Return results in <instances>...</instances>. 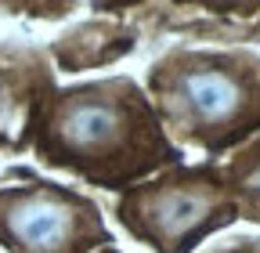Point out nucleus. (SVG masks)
<instances>
[{
    "mask_svg": "<svg viewBox=\"0 0 260 253\" xmlns=\"http://www.w3.org/2000/svg\"><path fill=\"white\" fill-rule=\"evenodd\" d=\"M32 145L40 160L102 188H130L181 163L152 102L130 80H102L40 102Z\"/></svg>",
    "mask_w": 260,
    "mask_h": 253,
    "instance_id": "1",
    "label": "nucleus"
},
{
    "mask_svg": "<svg viewBox=\"0 0 260 253\" xmlns=\"http://www.w3.org/2000/svg\"><path fill=\"white\" fill-rule=\"evenodd\" d=\"M152 109L188 148L220 155L260 134V58L177 51L152 69Z\"/></svg>",
    "mask_w": 260,
    "mask_h": 253,
    "instance_id": "2",
    "label": "nucleus"
},
{
    "mask_svg": "<svg viewBox=\"0 0 260 253\" xmlns=\"http://www.w3.org/2000/svg\"><path fill=\"white\" fill-rule=\"evenodd\" d=\"M119 225L155 253H195L199 242L239 220L235 199L220 167H162L130 184L119 206Z\"/></svg>",
    "mask_w": 260,
    "mask_h": 253,
    "instance_id": "3",
    "label": "nucleus"
},
{
    "mask_svg": "<svg viewBox=\"0 0 260 253\" xmlns=\"http://www.w3.org/2000/svg\"><path fill=\"white\" fill-rule=\"evenodd\" d=\"M109 242L102 210L76 188L54 181L0 188V246L8 253H94Z\"/></svg>",
    "mask_w": 260,
    "mask_h": 253,
    "instance_id": "4",
    "label": "nucleus"
},
{
    "mask_svg": "<svg viewBox=\"0 0 260 253\" xmlns=\"http://www.w3.org/2000/svg\"><path fill=\"white\" fill-rule=\"evenodd\" d=\"M220 174H224V184L235 199L239 217L260 225V134L242 141L235 148V155L220 167Z\"/></svg>",
    "mask_w": 260,
    "mask_h": 253,
    "instance_id": "5",
    "label": "nucleus"
},
{
    "mask_svg": "<svg viewBox=\"0 0 260 253\" xmlns=\"http://www.w3.org/2000/svg\"><path fill=\"white\" fill-rule=\"evenodd\" d=\"M40 102L44 98H37L25 83H15L0 69V148H18L25 138H32Z\"/></svg>",
    "mask_w": 260,
    "mask_h": 253,
    "instance_id": "6",
    "label": "nucleus"
},
{
    "mask_svg": "<svg viewBox=\"0 0 260 253\" xmlns=\"http://www.w3.org/2000/svg\"><path fill=\"white\" fill-rule=\"evenodd\" d=\"M220 253H260V239H239L235 246H228Z\"/></svg>",
    "mask_w": 260,
    "mask_h": 253,
    "instance_id": "7",
    "label": "nucleus"
},
{
    "mask_svg": "<svg viewBox=\"0 0 260 253\" xmlns=\"http://www.w3.org/2000/svg\"><path fill=\"white\" fill-rule=\"evenodd\" d=\"M206 4H217V8H249L253 0H206Z\"/></svg>",
    "mask_w": 260,
    "mask_h": 253,
    "instance_id": "8",
    "label": "nucleus"
},
{
    "mask_svg": "<svg viewBox=\"0 0 260 253\" xmlns=\"http://www.w3.org/2000/svg\"><path fill=\"white\" fill-rule=\"evenodd\" d=\"M94 253H98V249H94ZM102 253H112V249H105V246H102Z\"/></svg>",
    "mask_w": 260,
    "mask_h": 253,
    "instance_id": "9",
    "label": "nucleus"
}]
</instances>
